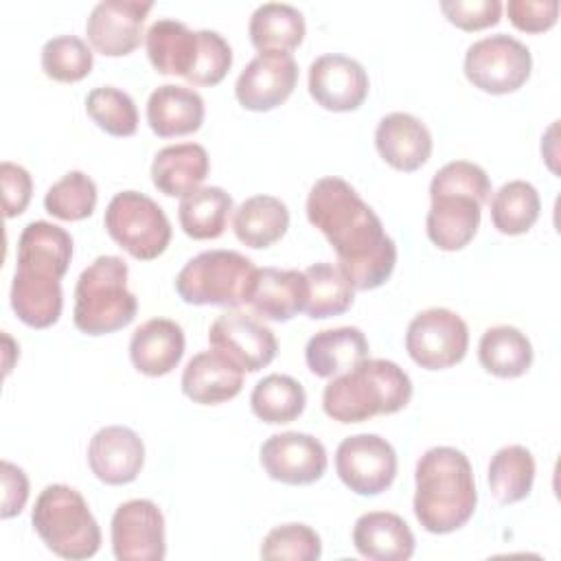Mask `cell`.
<instances>
[{
    "mask_svg": "<svg viewBox=\"0 0 561 561\" xmlns=\"http://www.w3.org/2000/svg\"><path fill=\"white\" fill-rule=\"evenodd\" d=\"M145 46L156 72L188 79L199 57V31L175 18H158L145 33Z\"/></svg>",
    "mask_w": 561,
    "mask_h": 561,
    "instance_id": "26",
    "label": "cell"
},
{
    "mask_svg": "<svg viewBox=\"0 0 561 561\" xmlns=\"http://www.w3.org/2000/svg\"><path fill=\"white\" fill-rule=\"evenodd\" d=\"M368 357V340L357 327L324 329L309 337L305 346L307 368L316 377H337Z\"/></svg>",
    "mask_w": 561,
    "mask_h": 561,
    "instance_id": "28",
    "label": "cell"
},
{
    "mask_svg": "<svg viewBox=\"0 0 561 561\" xmlns=\"http://www.w3.org/2000/svg\"><path fill=\"white\" fill-rule=\"evenodd\" d=\"M110 537L118 561H162L167 557L164 515L151 500L136 497L118 504Z\"/></svg>",
    "mask_w": 561,
    "mask_h": 561,
    "instance_id": "13",
    "label": "cell"
},
{
    "mask_svg": "<svg viewBox=\"0 0 561 561\" xmlns=\"http://www.w3.org/2000/svg\"><path fill=\"white\" fill-rule=\"evenodd\" d=\"M129 267L114 254L96 256L77 278L72 322L85 335H105L127 327L138 311V298L127 287Z\"/></svg>",
    "mask_w": 561,
    "mask_h": 561,
    "instance_id": "5",
    "label": "cell"
},
{
    "mask_svg": "<svg viewBox=\"0 0 561 561\" xmlns=\"http://www.w3.org/2000/svg\"><path fill=\"white\" fill-rule=\"evenodd\" d=\"M206 105L195 88L164 83L147 99V123L160 138H175L193 134L202 127Z\"/></svg>",
    "mask_w": 561,
    "mask_h": 561,
    "instance_id": "24",
    "label": "cell"
},
{
    "mask_svg": "<svg viewBox=\"0 0 561 561\" xmlns=\"http://www.w3.org/2000/svg\"><path fill=\"white\" fill-rule=\"evenodd\" d=\"M366 68L342 53H324L309 66V94L329 112H353L368 96Z\"/></svg>",
    "mask_w": 561,
    "mask_h": 561,
    "instance_id": "17",
    "label": "cell"
},
{
    "mask_svg": "<svg viewBox=\"0 0 561 561\" xmlns=\"http://www.w3.org/2000/svg\"><path fill=\"white\" fill-rule=\"evenodd\" d=\"M533 357L530 340L513 324L489 327L478 342V359L482 368L500 379L526 375Z\"/></svg>",
    "mask_w": 561,
    "mask_h": 561,
    "instance_id": "31",
    "label": "cell"
},
{
    "mask_svg": "<svg viewBox=\"0 0 561 561\" xmlns=\"http://www.w3.org/2000/svg\"><path fill=\"white\" fill-rule=\"evenodd\" d=\"M462 70L478 90L489 94H508L528 81L533 55L517 37L495 33L469 44Z\"/></svg>",
    "mask_w": 561,
    "mask_h": 561,
    "instance_id": "9",
    "label": "cell"
},
{
    "mask_svg": "<svg viewBox=\"0 0 561 561\" xmlns=\"http://www.w3.org/2000/svg\"><path fill=\"white\" fill-rule=\"evenodd\" d=\"M259 458L272 480L291 486L318 482L329 465L324 445L305 432L272 434L261 445Z\"/></svg>",
    "mask_w": 561,
    "mask_h": 561,
    "instance_id": "15",
    "label": "cell"
},
{
    "mask_svg": "<svg viewBox=\"0 0 561 561\" xmlns=\"http://www.w3.org/2000/svg\"><path fill=\"white\" fill-rule=\"evenodd\" d=\"M307 219L337 256V267L353 289L381 287L394 272L397 243L383 230L379 215L342 178L316 180L307 195Z\"/></svg>",
    "mask_w": 561,
    "mask_h": 561,
    "instance_id": "1",
    "label": "cell"
},
{
    "mask_svg": "<svg viewBox=\"0 0 561 561\" xmlns=\"http://www.w3.org/2000/svg\"><path fill=\"white\" fill-rule=\"evenodd\" d=\"M28 500V478L22 467L2 460V508L0 515L4 519L20 515Z\"/></svg>",
    "mask_w": 561,
    "mask_h": 561,
    "instance_id": "46",
    "label": "cell"
},
{
    "mask_svg": "<svg viewBox=\"0 0 561 561\" xmlns=\"http://www.w3.org/2000/svg\"><path fill=\"white\" fill-rule=\"evenodd\" d=\"M305 18L287 2H263L259 4L248 22V35L252 46L261 50H285L291 53L305 39Z\"/></svg>",
    "mask_w": 561,
    "mask_h": 561,
    "instance_id": "32",
    "label": "cell"
},
{
    "mask_svg": "<svg viewBox=\"0 0 561 561\" xmlns=\"http://www.w3.org/2000/svg\"><path fill=\"white\" fill-rule=\"evenodd\" d=\"M506 13L515 28L526 33H543L557 24L559 2L557 0H508Z\"/></svg>",
    "mask_w": 561,
    "mask_h": 561,
    "instance_id": "44",
    "label": "cell"
},
{
    "mask_svg": "<svg viewBox=\"0 0 561 561\" xmlns=\"http://www.w3.org/2000/svg\"><path fill=\"white\" fill-rule=\"evenodd\" d=\"M307 405V392L291 375L272 373L256 381L250 394V408L256 419L270 425L296 421Z\"/></svg>",
    "mask_w": 561,
    "mask_h": 561,
    "instance_id": "35",
    "label": "cell"
},
{
    "mask_svg": "<svg viewBox=\"0 0 561 561\" xmlns=\"http://www.w3.org/2000/svg\"><path fill=\"white\" fill-rule=\"evenodd\" d=\"M243 373L217 351L195 353L182 370V392L202 405H217L234 399L243 388Z\"/></svg>",
    "mask_w": 561,
    "mask_h": 561,
    "instance_id": "22",
    "label": "cell"
},
{
    "mask_svg": "<svg viewBox=\"0 0 561 561\" xmlns=\"http://www.w3.org/2000/svg\"><path fill=\"white\" fill-rule=\"evenodd\" d=\"M256 267L237 250H204L188 259L175 276V291L188 305H248Z\"/></svg>",
    "mask_w": 561,
    "mask_h": 561,
    "instance_id": "7",
    "label": "cell"
},
{
    "mask_svg": "<svg viewBox=\"0 0 561 561\" xmlns=\"http://www.w3.org/2000/svg\"><path fill=\"white\" fill-rule=\"evenodd\" d=\"M96 184L83 171H68L44 195V208L48 215L61 221H81L96 208Z\"/></svg>",
    "mask_w": 561,
    "mask_h": 561,
    "instance_id": "38",
    "label": "cell"
},
{
    "mask_svg": "<svg viewBox=\"0 0 561 561\" xmlns=\"http://www.w3.org/2000/svg\"><path fill=\"white\" fill-rule=\"evenodd\" d=\"M151 0H101L85 20V33L94 50L107 57L134 53L142 42L145 18Z\"/></svg>",
    "mask_w": 561,
    "mask_h": 561,
    "instance_id": "16",
    "label": "cell"
},
{
    "mask_svg": "<svg viewBox=\"0 0 561 561\" xmlns=\"http://www.w3.org/2000/svg\"><path fill=\"white\" fill-rule=\"evenodd\" d=\"M94 66L92 48L77 35H57L42 46V70L46 77L75 83L90 75Z\"/></svg>",
    "mask_w": 561,
    "mask_h": 561,
    "instance_id": "40",
    "label": "cell"
},
{
    "mask_svg": "<svg viewBox=\"0 0 561 561\" xmlns=\"http://www.w3.org/2000/svg\"><path fill=\"white\" fill-rule=\"evenodd\" d=\"M88 116L110 136H134L138 129V110L134 99L114 85H99L85 96Z\"/></svg>",
    "mask_w": 561,
    "mask_h": 561,
    "instance_id": "39",
    "label": "cell"
},
{
    "mask_svg": "<svg viewBox=\"0 0 561 561\" xmlns=\"http://www.w3.org/2000/svg\"><path fill=\"white\" fill-rule=\"evenodd\" d=\"M309 300V283L300 270L256 267L254 287L248 298L252 311L272 322H287L305 311Z\"/></svg>",
    "mask_w": 561,
    "mask_h": 561,
    "instance_id": "20",
    "label": "cell"
},
{
    "mask_svg": "<svg viewBox=\"0 0 561 561\" xmlns=\"http://www.w3.org/2000/svg\"><path fill=\"white\" fill-rule=\"evenodd\" d=\"M11 309L26 327H53L64 309L61 278L15 270L11 280Z\"/></svg>",
    "mask_w": 561,
    "mask_h": 561,
    "instance_id": "29",
    "label": "cell"
},
{
    "mask_svg": "<svg viewBox=\"0 0 561 561\" xmlns=\"http://www.w3.org/2000/svg\"><path fill=\"white\" fill-rule=\"evenodd\" d=\"M410 399L412 379L397 362L366 357L355 368L331 377L322 392V410L337 423H362L377 414H394Z\"/></svg>",
    "mask_w": 561,
    "mask_h": 561,
    "instance_id": "4",
    "label": "cell"
},
{
    "mask_svg": "<svg viewBox=\"0 0 561 561\" xmlns=\"http://www.w3.org/2000/svg\"><path fill=\"white\" fill-rule=\"evenodd\" d=\"M232 66V48L228 39L210 28H199V57L195 70L186 79L193 85H217Z\"/></svg>",
    "mask_w": 561,
    "mask_h": 561,
    "instance_id": "42",
    "label": "cell"
},
{
    "mask_svg": "<svg viewBox=\"0 0 561 561\" xmlns=\"http://www.w3.org/2000/svg\"><path fill=\"white\" fill-rule=\"evenodd\" d=\"M186 337L182 327L171 318L145 320L129 340V359L147 377L169 375L182 359Z\"/></svg>",
    "mask_w": 561,
    "mask_h": 561,
    "instance_id": "21",
    "label": "cell"
},
{
    "mask_svg": "<svg viewBox=\"0 0 561 561\" xmlns=\"http://www.w3.org/2000/svg\"><path fill=\"white\" fill-rule=\"evenodd\" d=\"M305 276L309 283V300L305 311L311 320H324L351 309L355 289L337 265L320 261L309 265Z\"/></svg>",
    "mask_w": 561,
    "mask_h": 561,
    "instance_id": "37",
    "label": "cell"
},
{
    "mask_svg": "<svg viewBox=\"0 0 561 561\" xmlns=\"http://www.w3.org/2000/svg\"><path fill=\"white\" fill-rule=\"evenodd\" d=\"M440 11L462 31H480L495 26L502 15L500 0H443Z\"/></svg>",
    "mask_w": 561,
    "mask_h": 561,
    "instance_id": "43",
    "label": "cell"
},
{
    "mask_svg": "<svg viewBox=\"0 0 561 561\" xmlns=\"http://www.w3.org/2000/svg\"><path fill=\"white\" fill-rule=\"evenodd\" d=\"M232 213V197L221 186H199L184 195L178 206L182 230L191 239H217L228 226Z\"/></svg>",
    "mask_w": 561,
    "mask_h": 561,
    "instance_id": "33",
    "label": "cell"
},
{
    "mask_svg": "<svg viewBox=\"0 0 561 561\" xmlns=\"http://www.w3.org/2000/svg\"><path fill=\"white\" fill-rule=\"evenodd\" d=\"M489 489L500 504H515L530 495L535 482V458L524 445L500 447L489 462Z\"/></svg>",
    "mask_w": 561,
    "mask_h": 561,
    "instance_id": "34",
    "label": "cell"
},
{
    "mask_svg": "<svg viewBox=\"0 0 561 561\" xmlns=\"http://www.w3.org/2000/svg\"><path fill=\"white\" fill-rule=\"evenodd\" d=\"M541 213L537 188L526 180H511L502 184L491 197V221L502 234L528 232Z\"/></svg>",
    "mask_w": 561,
    "mask_h": 561,
    "instance_id": "36",
    "label": "cell"
},
{
    "mask_svg": "<svg viewBox=\"0 0 561 561\" xmlns=\"http://www.w3.org/2000/svg\"><path fill=\"white\" fill-rule=\"evenodd\" d=\"M0 184H2V210L4 217H18L26 210L33 195V178L31 173L15 162L4 160L0 164Z\"/></svg>",
    "mask_w": 561,
    "mask_h": 561,
    "instance_id": "45",
    "label": "cell"
},
{
    "mask_svg": "<svg viewBox=\"0 0 561 561\" xmlns=\"http://www.w3.org/2000/svg\"><path fill=\"white\" fill-rule=\"evenodd\" d=\"M261 559H287V561H318L322 557L320 535L300 522L274 526L261 543Z\"/></svg>",
    "mask_w": 561,
    "mask_h": 561,
    "instance_id": "41",
    "label": "cell"
},
{
    "mask_svg": "<svg viewBox=\"0 0 561 561\" xmlns=\"http://www.w3.org/2000/svg\"><path fill=\"white\" fill-rule=\"evenodd\" d=\"M208 171L210 158L199 142H175L153 156L151 182L169 197H184L202 186Z\"/></svg>",
    "mask_w": 561,
    "mask_h": 561,
    "instance_id": "27",
    "label": "cell"
},
{
    "mask_svg": "<svg viewBox=\"0 0 561 561\" xmlns=\"http://www.w3.org/2000/svg\"><path fill=\"white\" fill-rule=\"evenodd\" d=\"M355 550L370 561H408L416 539L403 517L390 511H368L353 526Z\"/></svg>",
    "mask_w": 561,
    "mask_h": 561,
    "instance_id": "23",
    "label": "cell"
},
{
    "mask_svg": "<svg viewBox=\"0 0 561 561\" xmlns=\"http://www.w3.org/2000/svg\"><path fill=\"white\" fill-rule=\"evenodd\" d=\"M379 156L397 171H416L432 156V134L427 125L408 112H390L375 129Z\"/></svg>",
    "mask_w": 561,
    "mask_h": 561,
    "instance_id": "19",
    "label": "cell"
},
{
    "mask_svg": "<svg viewBox=\"0 0 561 561\" xmlns=\"http://www.w3.org/2000/svg\"><path fill=\"white\" fill-rule=\"evenodd\" d=\"M107 234L134 259L153 261L171 243V221L162 206L140 191L116 193L103 217Z\"/></svg>",
    "mask_w": 561,
    "mask_h": 561,
    "instance_id": "8",
    "label": "cell"
},
{
    "mask_svg": "<svg viewBox=\"0 0 561 561\" xmlns=\"http://www.w3.org/2000/svg\"><path fill=\"white\" fill-rule=\"evenodd\" d=\"M298 83V64L291 53L261 50L239 72L234 96L250 112H270L285 103Z\"/></svg>",
    "mask_w": 561,
    "mask_h": 561,
    "instance_id": "14",
    "label": "cell"
},
{
    "mask_svg": "<svg viewBox=\"0 0 561 561\" xmlns=\"http://www.w3.org/2000/svg\"><path fill=\"white\" fill-rule=\"evenodd\" d=\"M88 465L105 484H129L145 465V443L131 427L105 425L90 438Z\"/></svg>",
    "mask_w": 561,
    "mask_h": 561,
    "instance_id": "18",
    "label": "cell"
},
{
    "mask_svg": "<svg viewBox=\"0 0 561 561\" xmlns=\"http://www.w3.org/2000/svg\"><path fill=\"white\" fill-rule=\"evenodd\" d=\"M335 471L357 495H379L397 478V451L379 434H353L335 449Z\"/></svg>",
    "mask_w": 561,
    "mask_h": 561,
    "instance_id": "11",
    "label": "cell"
},
{
    "mask_svg": "<svg viewBox=\"0 0 561 561\" xmlns=\"http://www.w3.org/2000/svg\"><path fill=\"white\" fill-rule=\"evenodd\" d=\"M469 327L451 309L430 307L419 311L405 331V351L425 370H443L465 359Z\"/></svg>",
    "mask_w": 561,
    "mask_h": 561,
    "instance_id": "10",
    "label": "cell"
},
{
    "mask_svg": "<svg viewBox=\"0 0 561 561\" xmlns=\"http://www.w3.org/2000/svg\"><path fill=\"white\" fill-rule=\"evenodd\" d=\"M72 261V237L57 224L37 219L24 226L18 239L15 270L61 278Z\"/></svg>",
    "mask_w": 561,
    "mask_h": 561,
    "instance_id": "25",
    "label": "cell"
},
{
    "mask_svg": "<svg viewBox=\"0 0 561 561\" xmlns=\"http://www.w3.org/2000/svg\"><path fill=\"white\" fill-rule=\"evenodd\" d=\"M412 508L423 530L447 535L473 517L478 491L465 451L449 445L430 447L416 460Z\"/></svg>",
    "mask_w": 561,
    "mask_h": 561,
    "instance_id": "2",
    "label": "cell"
},
{
    "mask_svg": "<svg viewBox=\"0 0 561 561\" xmlns=\"http://www.w3.org/2000/svg\"><path fill=\"white\" fill-rule=\"evenodd\" d=\"M2 340H4V346H7L4 351H7V355H9V353L13 351V340L9 337V333H7V331L2 333ZM9 370H11V359L7 357V359H4V375H9Z\"/></svg>",
    "mask_w": 561,
    "mask_h": 561,
    "instance_id": "47",
    "label": "cell"
},
{
    "mask_svg": "<svg viewBox=\"0 0 561 561\" xmlns=\"http://www.w3.org/2000/svg\"><path fill=\"white\" fill-rule=\"evenodd\" d=\"M208 344L248 373L270 366L278 351L274 331L259 318L239 309H228L213 320Z\"/></svg>",
    "mask_w": 561,
    "mask_h": 561,
    "instance_id": "12",
    "label": "cell"
},
{
    "mask_svg": "<svg viewBox=\"0 0 561 561\" xmlns=\"http://www.w3.org/2000/svg\"><path fill=\"white\" fill-rule=\"evenodd\" d=\"M289 228V208L274 195H252L234 208L232 230L237 239L254 250L274 245Z\"/></svg>",
    "mask_w": 561,
    "mask_h": 561,
    "instance_id": "30",
    "label": "cell"
},
{
    "mask_svg": "<svg viewBox=\"0 0 561 561\" xmlns=\"http://www.w3.org/2000/svg\"><path fill=\"white\" fill-rule=\"evenodd\" d=\"M491 195L486 171L469 160L443 164L430 182V210L425 232L443 252H456L471 243L480 228L482 206Z\"/></svg>",
    "mask_w": 561,
    "mask_h": 561,
    "instance_id": "3",
    "label": "cell"
},
{
    "mask_svg": "<svg viewBox=\"0 0 561 561\" xmlns=\"http://www.w3.org/2000/svg\"><path fill=\"white\" fill-rule=\"evenodd\" d=\"M31 522L44 546L70 561L90 559L101 548V528L83 495L68 484H48L35 500Z\"/></svg>",
    "mask_w": 561,
    "mask_h": 561,
    "instance_id": "6",
    "label": "cell"
}]
</instances>
